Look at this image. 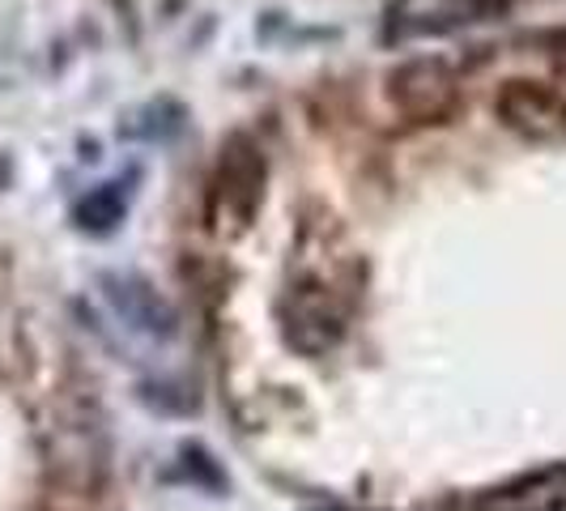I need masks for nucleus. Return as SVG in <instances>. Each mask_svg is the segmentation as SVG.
I'll return each mask as SVG.
<instances>
[{"label": "nucleus", "instance_id": "obj_1", "mask_svg": "<svg viewBox=\"0 0 566 511\" xmlns=\"http://www.w3.org/2000/svg\"><path fill=\"white\" fill-rule=\"evenodd\" d=\"M349 312H354V290L319 269L298 273L277 303L285 345H294L307 358H324L328 350H337L349 328Z\"/></svg>", "mask_w": 566, "mask_h": 511}, {"label": "nucleus", "instance_id": "obj_2", "mask_svg": "<svg viewBox=\"0 0 566 511\" xmlns=\"http://www.w3.org/2000/svg\"><path fill=\"white\" fill-rule=\"evenodd\" d=\"M264 154L252 137H230L213 163L209 192H205V222L222 239L248 234L264 200Z\"/></svg>", "mask_w": 566, "mask_h": 511}, {"label": "nucleus", "instance_id": "obj_3", "mask_svg": "<svg viewBox=\"0 0 566 511\" xmlns=\"http://www.w3.org/2000/svg\"><path fill=\"white\" fill-rule=\"evenodd\" d=\"M388 98L409 124H443L460 107V77L434 56L405 60L388 77Z\"/></svg>", "mask_w": 566, "mask_h": 511}, {"label": "nucleus", "instance_id": "obj_4", "mask_svg": "<svg viewBox=\"0 0 566 511\" xmlns=\"http://www.w3.org/2000/svg\"><path fill=\"white\" fill-rule=\"evenodd\" d=\"M494 115L520 142L554 145L566 137V98L545 82H528V77L503 82L494 94Z\"/></svg>", "mask_w": 566, "mask_h": 511}, {"label": "nucleus", "instance_id": "obj_5", "mask_svg": "<svg viewBox=\"0 0 566 511\" xmlns=\"http://www.w3.org/2000/svg\"><path fill=\"white\" fill-rule=\"evenodd\" d=\"M464 511H566V460L473 494Z\"/></svg>", "mask_w": 566, "mask_h": 511}, {"label": "nucleus", "instance_id": "obj_6", "mask_svg": "<svg viewBox=\"0 0 566 511\" xmlns=\"http://www.w3.org/2000/svg\"><path fill=\"white\" fill-rule=\"evenodd\" d=\"M107 299H112V307L137 333H145V337H175L179 333V312L170 307L167 294H158L149 282H142V278H107Z\"/></svg>", "mask_w": 566, "mask_h": 511}, {"label": "nucleus", "instance_id": "obj_7", "mask_svg": "<svg viewBox=\"0 0 566 511\" xmlns=\"http://www.w3.org/2000/svg\"><path fill=\"white\" fill-rule=\"evenodd\" d=\"M124 209H128V197L119 192V184H103L77 205V222L85 230H94V234H103V230H112L124 218Z\"/></svg>", "mask_w": 566, "mask_h": 511}, {"label": "nucleus", "instance_id": "obj_8", "mask_svg": "<svg viewBox=\"0 0 566 511\" xmlns=\"http://www.w3.org/2000/svg\"><path fill=\"white\" fill-rule=\"evenodd\" d=\"M549 60H554V69L566 77V30H558V34L549 39Z\"/></svg>", "mask_w": 566, "mask_h": 511}]
</instances>
